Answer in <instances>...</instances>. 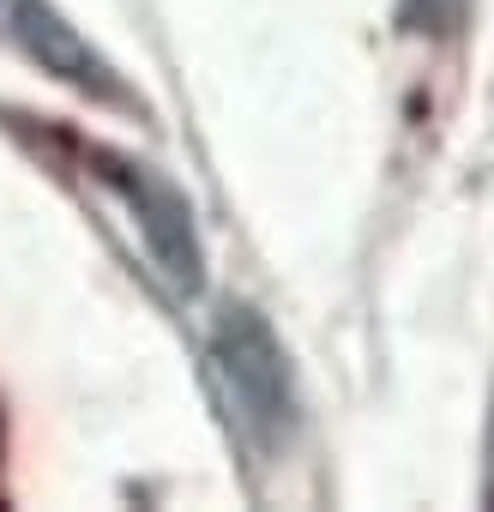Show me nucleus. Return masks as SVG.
I'll use <instances>...</instances> for the list:
<instances>
[{
  "instance_id": "7ed1b4c3",
  "label": "nucleus",
  "mask_w": 494,
  "mask_h": 512,
  "mask_svg": "<svg viewBox=\"0 0 494 512\" xmlns=\"http://www.w3.org/2000/svg\"><path fill=\"white\" fill-rule=\"evenodd\" d=\"M0 43L25 49L43 73L67 79L73 91H85L97 103H133V91L115 79V67L49 7V0H0Z\"/></svg>"
},
{
  "instance_id": "f257e3e1",
  "label": "nucleus",
  "mask_w": 494,
  "mask_h": 512,
  "mask_svg": "<svg viewBox=\"0 0 494 512\" xmlns=\"http://www.w3.org/2000/svg\"><path fill=\"white\" fill-rule=\"evenodd\" d=\"M211 356H217V374H223V386H229V398L241 410V428L260 446L290 440L296 386H290V362H284L278 332L254 308H223V320L211 332Z\"/></svg>"
},
{
  "instance_id": "20e7f679",
  "label": "nucleus",
  "mask_w": 494,
  "mask_h": 512,
  "mask_svg": "<svg viewBox=\"0 0 494 512\" xmlns=\"http://www.w3.org/2000/svg\"><path fill=\"white\" fill-rule=\"evenodd\" d=\"M404 13L422 37H452L470 13V0H404Z\"/></svg>"
},
{
  "instance_id": "f03ea898",
  "label": "nucleus",
  "mask_w": 494,
  "mask_h": 512,
  "mask_svg": "<svg viewBox=\"0 0 494 512\" xmlns=\"http://www.w3.org/2000/svg\"><path fill=\"white\" fill-rule=\"evenodd\" d=\"M97 175L109 181V193H121V205L133 211L145 247L157 272L175 284V290H199L205 278V253H199V235H193V211L181 199L175 181H163L151 163H133V157H115V151H91Z\"/></svg>"
},
{
  "instance_id": "39448f33",
  "label": "nucleus",
  "mask_w": 494,
  "mask_h": 512,
  "mask_svg": "<svg viewBox=\"0 0 494 512\" xmlns=\"http://www.w3.org/2000/svg\"><path fill=\"white\" fill-rule=\"evenodd\" d=\"M488 452H494V440H488ZM488 500H494V464H488Z\"/></svg>"
}]
</instances>
